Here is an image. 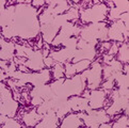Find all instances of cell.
<instances>
[{"label": "cell", "mask_w": 129, "mask_h": 128, "mask_svg": "<svg viewBox=\"0 0 129 128\" xmlns=\"http://www.w3.org/2000/svg\"><path fill=\"white\" fill-rule=\"evenodd\" d=\"M39 15V10L31 6V1H16L14 19L10 25L15 38L26 41L38 38L41 33Z\"/></svg>", "instance_id": "1"}, {"label": "cell", "mask_w": 129, "mask_h": 128, "mask_svg": "<svg viewBox=\"0 0 129 128\" xmlns=\"http://www.w3.org/2000/svg\"><path fill=\"white\" fill-rule=\"evenodd\" d=\"M109 9L105 4V2H99L97 4H93L90 8L81 9L79 10V19L81 24H96L103 22L107 19Z\"/></svg>", "instance_id": "2"}, {"label": "cell", "mask_w": 129, "mask_h": 128, "mask_svg": "<svg viewBox=\"0 0 129 128\" xmlns=\"http://www.w3.org/2000/svg\"><path fill=\"white\" fill-rule=\"evenodd\" d=\"M103 82V63L100 59L91 63L89 74L86 77V89L90 91L100 89Z\"/></svg>", "instance_id": "3"}, {"label": "cell", "mask_w": 129, "mask_h": 128, "mask_svg": "<svg viewBox=\"0 0 129 128\" xmlns=\"http://www.w3.org/2000/svg\"><path fill=\"white\" fill-rule=\"evenodd\" d=\"M128 33L129 29L119 19L111 22L110 27H108V40L110 42L118 44L128 43Z\"/></svg>", "instance_id": "4"}, {"label": "cell", "mask_w": 129, "mask_h": 128, "mask_svg": "<svg viewBox=\"0 0 129 128\" xmlns=\"http://www.w3.org/2000/svg\"><path fill=\"white\" fill-rule=\"evenodd\" d=\"M105 26H108L107 21L103 22H96V24H89L83 27H81V32L79 38L85 41L86 43H89L94 46H97L99 44L98 42V32L99 29L103 28Z\"/></svg>", "instance_id": "5"}, {"label": "cell", "mask_w": 129, "mask_h": 128, "mask_svg": "<svg viewBox=\"0 0 129 128\" xmlns=\"http://www.w3.org/2000/svg\"><path fill=\"white\" fill-rule=\"evenodd\" d=\"M129 109V96H118L117 98L111 100L110 106L106 109V113L110 117L119 115L124 110Z\"/></svg>", "instance_id": "6"}, {"label": "cell", "mask_w": 129, "mask_h": 128, "mask_svg": "<svg viewBox=\"0 0 129 128\" xmlns=\"http://www.w3.org/2000/svg\"><path fill=\"white\" fill-rule=\"evenodd\" d=\"M110 92H106L103 89L93 90L90 93L89 97V106L92 110H100L104 109L106 105V100L108 98V95Z\"/></svg>", "instance_id": "7"}, {"label": "cell", "mask_w": 129, "mask_h": 128, "mask_svg": "<svg viewBox=\"0 0 129 128\" xmlns=\"http://www.w3.org/2000/svg\"><path fill=\"white\" fill-rule=\"evenodd\" d=\"M77 52V48H65L63 47L59 50H51L50 49L49 57L52 58V60L56 63L65 64L66 62H72L74 57Z\"/></svg>", "instance_id": "8"}, {"label": "cell", "mask_w": 129, "mask_h": 128, "mask_svg": "<svg viewBox=\"0 0 129 128\" xmlns=\"http://www.w3.org/2000/svg\"><path fill=\"white\" fill-rule=\"evenodd\" d=\"M25 66L32 73L40 72L46 68L44 64V57L42 54V51L41 50H34V52L27 59Z\"/></svg>", "instance_id": "9"}, {"label": "cell", "mask_w": 129, "mask_h": 128, "mask_svg": "<svg viewBox=\"0 0 129 128\" xmlns=\"http://www.w3.org/2000/svg\"><path fill=\"white\" fill-rule=\"evenodd\" d=\"M51 71L49 68H44V70L36 72V73H30L29 77V84L33 86L42 85V84H48L51 80Z\"/></svg>", "instance_id": "10"}, {"label": "cell", "mask_w": 129, "mask_h": 128, "mask_svg": "<svg viewBox=\"0 0 129 128\" xmlns=\"http://www.w3.org/2000/svg\"><path fill=\"white\" fill-rule=\"evenodd\" d=\"M67 104L72 112H90L92 109L89 106V100L82 96H71L67 98Z\"/></svg>", "instance_id": "11"}, {"label": "cell", "mask_w": 129, "mask_h": 128, "mask_svg": "<svg viewBox=\"0 0 129 128\" xmlns=\"http://www.w3.org/2000/svg\"><path fill=\"white\" fill-rule=\"evenodd\" d=\"M15 57V43L0 36V60L11 62Z\"/></svg>", "instance_id": "12"}, {"label": "cell", "mask_w": 129, "mask_h": 128, "mask_svg": "<svg viewBox=\"0 0 129 128\" xmlns=\"http://www.w3.org/2000/svg\"><path fill=\"white\" fill-rule=\"evenodd\" d=\"M96 57H97V49H96V46L87 43V45L84 48L77 49V52L75 54V57H74L72 63L79 62L81 60H89L91 62H93Z\"/></svg>", "instance_id": "13"}, {"label": "cell", "mask_w": 129, "mask_h": 128, "mask_svg": "<svg viewBox=\"0 0 129 128\" xmlns=\"http://www.w3.org/2000/svg\"><path fill=\"white\" fill-rule=\"evenodd\" d=\"M60 28L53 24V21H51L50 24L47 25H42L41 26V38H42L43 42L45 44L51 45L52 41L54 40V38L57 36L58 32H59Z\"/></svg>", "instance_id": "14"}, {"label": "cell", "mask_w": 129, "mask_h": 128, "mask_svg": "<svg viewBox=\"0 0 129 128\" xmlns=\"http://www.w3.org/2000/svg\"><path fill=\"white\" fill-rule=\"evenodd\" d=\"M30 94V98L31 97H41L44 102L45 100H50L51 98H53L54 93L51 90L49 84H42V85H38V86H33L31 88V90L29 91Z\"/></svg>", "instance_id": "15"}, {"label": "cell", "mask_w": 129, "mask_h": 128, "mask_svg": "<svg viewBox=\"0 0 129 128\" xmlns=\"http://www.w3.org/2000/svg\"><path fill=\"white\" fill-rule=\"evenodd\" d=\"M18 109H19V102H16L14 98H11L1 104L0 114L6 115L10 118H14L18 112Z\"/></svg>", "instance_id": "16"}, {"label": "cell", "mask_w": 129, "mask_h": 128, "mask_svg": "<svg viewBox=\"0 0 129 128\" xmlns=\"http://www.w3.org/2000/svg\"><path fill=\"white\" fill-rule=\"evenodd\" d=\"M43 118V115L38 113L36 108L31 109L28 112H25L21 116V122L25 125V127H30V128H34L35 125H38L41 122V120Z\"/></svg>", "instance_id": "17"}, {"label": "cell", "mask_w": 129, "mask_h": 128, "mask_svg": "<svg viewBox=\"0 0 129 128\" xmlns=\"http://www.w3.org/2000/svg\"><path fill=\"white\" fill-rule=\"evenodd\" d=\"M82 126H83V122L78 117L76 112L68 113L66 116L62 118L61 123L59 124V128H81Z\"/></svg>", "instance_id": "18"}, {"label": "cell", "mask_w": 129, "mask_h": 128, "mask_svg": "<svg viewBox=\"0 0 129 128\" xmlns=\"http://www.w3.org/2000/svg\"><path fill=\"white\" fill-rule=\"evenodd\" d=\"M59 118L56 115V112L53 110L49 111L43 115V118L34 128H59Z\"/></svg>", "instance_id": "19"}, {"label": "cell", "mask_w": 129, "mask_h": 128, "mask_svg": "<svg viewBox=\"0 0 129 128\" xmlns=\"http://www.w3.org/2000/svg\"><path fill=\"white\" fill-rule=\"evenodd\" d=\"M116 60L122 64H126L129 62V46L128 43H122L118 47V51L116 53Z\"/></svg>", "instance_id": "20"}, {"label": "cell", "mask_w": 129, "mask_h": 128, "mask_svg": "<svg viewBox=\"0 0 129 128\" xmlns=\"http://www.w3.org/2000/svg\"><path fill=\"white\" fill-rule=\"evenodd\" d=\"M71 9V4L70 1H64V0H61V1H57V6L53 8V14L54 15H62L65 14V13Z\"/></svg>", "instance_id": "21"}, {"label": "cell", "mask_w": 129, "mask_h": 128, "mask_svg": "<svg viewBox=\"0 0 129 128\" xmlns=\"http://www.w3.org/2000/svg\"><path fill=\"white\" fill-rule=\"evenodd\" d=\"M50 71H51V76H52L53 80L64 78V64L56 63Z\"/></svg>", "instance_id": "22"}, {"label": "cell", "mask_w": 129, "mask_h": 128, "mask_svg": "<svg viewBox=\"0 0 129 128\" xmlns=\"http://www.w3.org/2000/svg\"><path fill=\"white\" fill-rule=\"evenodd\" d=\"M51 110L54 111L53 103H52L51 99L50 100H45V102H43L39 107H36V111H38V113L41 114V115H44V114L48 113L49 111H51Z\"/></svg>", "instance_id": "23"}, {"label": "cell", "mask_w": 129, "mask_h": 128, "mask_svg": "<svg viewBox=\"0 0 129 128\" xmlns=\"http://www.w3.org/2000/svg\"><path fill=\"white\" fill-rule=\"evenodd\" d=\"M129 126V120L128 116L124 115V114H121L117 120H115L112 123V128H126Z\"/></svg>", "instance_id": "24"}, {"label": "cell", "mask_w": 129, "mask_h": 128, "mask_svg": "<svg viewBox=\"0 0 129 128\" xmlns=\"http://www.w3.org/2000/svg\"><path fill=\"white\" fill-rule=\"evenodd\" d=\"M114 8H116L121 14L127 13L129 11V1L128 0H114L113 1Z\"/></svg>", "instance_id": "25"}, {"label": "cell", "mask_w": 129, "mask_h": 128, "mask_svg": "<svg viewBox=\"0 0 129 128\" xmlns=\"http://www.w3.org/2000/svg\"><path fill=\"white\" fill-rule=\"evenodd\" d=\"M91 63L92 62L89 60H81L79 62H76V63H73V64H74V67H75L77 74H81L82 72L89 70L90 66H91Z\"/></svg>", "instance_id": "26"}, {"label": "cell", "mask_w": 129, "mask_h": 128, "mask_svg": "<svg viewBox=\"0 0 129 128\" xmlns=\"http://www.w3.org/2000/svg\"><path fill=\"white\" fill-rule=\"evenodd\" d=\"M75 75H77V73L74 64L72 62H66L64 64V78H72Z\"/></svg>", "instance_id": "27"}, {"label": "cell", "mask_w": 129, "mask_h": 128, "mask_svg": "<svg viewBox=\"0 0 129 128\" xmlns=\"http://www.w3.org/2000/svg\"><path fill=\"white\" fill-rule=\"evenodd\" d=\"M13 98V94H12V90L10 88H0V102H7V100Z\"/></svg>", "instance_id": "28"}, {"label": "cell", "mask_w": 129, "mask_h": 128, "mask_svg": "<svg viewBox=\"0 0 129 128\" xmlns=\"http://www.w3.org/2000/svg\"><path fill=\"white\" fill-rule=\"evenodd\" d=\"M114 88H115V82L112 77H110L109 79L103 81L100 85V89H103L106 92H111L112 90H114Z\"/></svg>", "instance_id": "29"}, {"label": "cell", "mask_w": 129, "mask_h": 128, "mask_svg": "<svg viewBox=\"0 0 129 128\" xmlns=\"http://www.w3.org/2000/svg\"><path fill=\"white\" fill-rule=\"evenodd\" d=\"M0 128H22V125L17 120H15V117L14 118L9 117L8 121L3 125L0 126Z\"/></svg>", "instance_id": "30"}, {"label": "cell", "mask_w": 129, "mask_h": 128, "mask_svg": "<svg viewBox=\"0 0 129 128\" xmlns=\"http://www.w3.org/2000/svg\"><path fill=\"white\" fill-rule=\"evenodd\" d=\"M119 16H121V13L117 10L116 8H111L109 9V12H108V15H107V18H109V21H116L119 19Z\"/></svg>", "instance_id": "31"}, {"label": "cell", "mask_w": 129, "mask_h": 128, "mask_svg": "<svg viewBox=\"0 0 129 128\" xmlns=\"http://www.w3.org/2000/svg\"><path fill=\"white\" fill-rule=\"evenodd\" d=\"M78 39H79V38H75V36H72V38L67 39L65 42L62 44V46L65 47V48H77Z\"/></svg>", "instance_id": "32"}, {"label": "cell", "mask_w": 129, "mask_h": 128, "mask_svg": "<svg viewBox=\"0 0 129 128\" xmlns=\"http://www.w3.org/2000/svg\"><path fill=\"white\" fill-rule=\"evenodd\" d=\"M108 65L112 68L113 72H122V70H123V64L119 61H117L115 58L108 64Z\"/></svg>", "instance_id": "33"}, {"label": "cell", "mask_w": 129, "mask_h": 128, "mask_svg": "<svg viewBox=\"0 0 129 128\" xmlns=\"http://www.w3.org/2000/svg\"><path fill=\"white\" fill-rule=\"evenodd\" d=\"M113 71H112V68L110 67L109 65H103V80H107L109 79L110 77H112L113 75Z\"/></svg>", "instance_id": "34"}, {"label": "cell", "mask_w": 129, "mask_h": 128, "mask_svg": "<svg viewBox=\"0 0 129 128\" xmlns=\"http://www.w3.org/2000/svg\"><path fill=\"white\" fill-rule=\"evenodd\" d=\"M16 71H17V65H16V64L13 62V61L9 62V66H8V68H7V71H6V74H7V76H8V78H10V76H11L14 72H16Z\"/></svg>", "instance_id": "35"}, {"label": "cell", "mask_w": 129, "mask_h": 128, "mask_svg": "<svg viewBox=\"0 0 129 128\" xmlns=\"http://www.w3.org/2000/svg\"><path fill=\"white\" fill-rule=\"evenodd\" d=\"M119 45H121V44H118V43H113V42H112L111 47H110V49L108 50V52H107V53L110 54V56L115 57V56H116V53H117V51H118Z\"/></svg>", "instance_id": "36"}, {"label": "cell", "mask_w": 129, "mask_h": 128, "mask_svg": "<svg viewBox=\"0 0 129 128\" xmlns=\"http://www.w3.org/2000/svg\"><path fill=\"white\" fill-rule=\"evenodd\" d=\"M31 6L40 10V9H43L45 8L46 6V1L45 0H33V1H31Z\"/></svg>", "instance_id": "37"}, {"label": "cell", "mask_w": 129, "mask_h": 128, "mask_svg": "<svg viewBox=\"0 0 129 128\" xmlns=\"http://www.w3.org/2000/svg\"><path fill=\"white\" fill-rule=\"evenodd\" d=\"M119 20L123 21V24L125 25L126 28L129 29V12L121 14V16H119Z\"/></svg>", "instance_id": "38"}, {"label": "cell", "mask_w": 129, "mask_h": 128, "mask_svg": "<svg viewBox=\"0 0 129 128\" xmlns=\"http://www.w3.org/2000/svg\"><path fill=\"white\" fill-rule=\"evenodd\" d=\"M113 59H114L113 56H110V54H108V53H105V54H103V57H101V60L100 61L104 63V65H108V64L111 62Z\"/></svg>", "instance_id": "39"}, {"label": "cell", "mask_w": 129, "mask_h": 128, "mask_svg": "<svg viewBox=\"0 0 129 128\" xmlns=\"http://www.w3.org/2000/svg\"><path fill=\"white\" fill-rule=\"evenodd\" d=\"M44 64H45V67L46 68H52V66L56 64V62H54L52 60V58H50V57H47V58H44Z\"/></svg>", "instance_id": "40"}, {"label": "cell", "mask_w": 129, "mask_h": 128, "mask_svg": "<svg viewBox=\"0 0 129 128\" xmlns=\"http://www.w3.org/2000/svg\"><path fill=\"white\" fill-rule=\"evenodd\" d=\"M111 44L112 42H110V41H107V42H103L100 43V52H104V51H108L111 47Z\"/></svg>", "instance_id": "41"}, {"label": "cell", "mask_w": 129, "mask_h": 128, "mask_svg": "<svg viewBox=\"0 0 129 128\" xmlns=\"http://www.w3.org/2000/svg\"><path fill=\"white\" fill-rule=\"evenodd\" d=\"M8 79V76H7V74L4 73L3 71H1L0 72V82H3V81H6Z\"/></svg>", "instance_id": "42"}, {"label": "cell", "mask_w": 129, "mask_h": 128, "mask_svg": "<svg viewBox=\"0 0 129 128\" xmlns=\"http://www.w3.org/2000/svg\"><path fill=\"white\" fill-rule=\"evenodd\" d=\"M17 70L20 71V72H22V73H30V71H29L25 65H18V66H17Z\"/></svg>", "instance_id": "43"}, {"label": "cell", "mask_w": 129, "mask_h": 128, "mask_svg": "<svg viewBox=\"0 0 129 128\" xmlns=\"http://www.w3.org/2000/svg\"><path fill=\"white\" fill-rule=\"evenodd\" d=\"M128 71H129V64L126 63V64H123V74H125V75H128Z\"/></svg>", "instance_id": "44"}, {"label": "cell", "mask_w": 129, "mask_h": 128, "mask_svg": "<svg viewBox=\"0 0 129 128\" xmlns=\"http://www.w3.org/2000/svg\"><path fill=\"white\" fill-rule=\"evenodd\" d=\"M8 116H6V115H2V114H0V126L1 125H3L4 123H6L7 121H8Z\"/></svg>", "instance_id": "45"}, {"label": "cell", "mask_w": 129, "mask_h": 128, "mask_svg": "<svg viewBox=\"0 0 129 128\" xmlns=\"http://www.w3.org/2000/svg\"><path fill=\"white\" fill-rule=\"evenodd\" d=\"M7 8V1L6 0H0V12L3 11Z\"/></svg>", "instance_id": "46"}, {"label": "cell", "mask_w": 129, "mask_h": 128, "mask_svg": "<svg viewBox=\"0 0 129 128\" xmlns=\"http://www.w3.org/2000/svg\"><path fill=\"white\" fill-rule=\"evenodd\" d=\"M98 128H112V123H104V124L99 125Z\"/></svg>", "instance_id": "47"}, {"label": "cell", "mask_w": 129, "mask_h": 128, "mask_svg": "<svg viewBox=\"0 0 129 128\" xmlns=\"http://www.w3.org/2000/svg\"><path fill=\"white\" fill-rule=\"evenodd\" d=\"M22 128H30V127H22Z\"/></svg>", "instance_id": "48"}]
</instances>
